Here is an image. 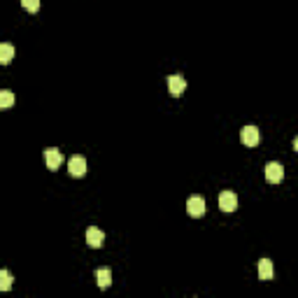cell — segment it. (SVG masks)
I'll list each match as a JSON object with an SVG mask.
<instances>
[{
    "instance_id": "cell-10",
    "label": "cell",
    "mask_w": 298,
    "mask_h": 298,
    "mask_svg": "<svg viewBox=\"0 0 298 298\" xmlns=\"http://www.w3.org/2000/svg\"><path fill=\"white\" fill-rule=\"evenodd\" d=\"M96 277H98V287L107 289L112 284V270H110V268H101V270L96 273Z\"/></svg>"
},
{
    "instance_id": "cell-1",
    "label": "cell",
    "mask_w": 298,
    "mask_h": 298,
    "mask_svg": "<svg viewBox=\"0 0 298 298\" xmlns=\"http://www.w3.org/2000/svg\"><path fill=\"white\" fill-rule=\"evenodd\" d=\"M266 180L270 184H280L284 180V168H282V163H277V161H270L266 166Z\"/></svg>"
},
{
    "instance_id": "cell-15",
    "label": "cell",
    "mask_w": 298,
    "mask_h": 298,
    "mask_svg": "<svg viewBox=\"0 0 298 298\" xmlns=\"http://www.w3.org/2000/svg\"><path fill=\"white\" fill-rule=\"evenodd\" d=\"M293 149H296V152H298V135L293 137Z\"/></svg>"
},
{
    "instance_id": "cell-7",
    "label": "cell",
    "mask_w": 298,
    "mask_h": 298,
    "mask_svg": "<svg viewBox=\"0 0 298 298\" xmlns=\"http://www.w3.org/2000/svg\"><path fill=\"white\" fill-rule=\"evenodd\" d=\"M45 161H47V168L49 170H58L63 163V154L58 149H45Z\"/></svg>"
},
{
    "instance_id": "cell-5",
    "label": "cell",
    "mask_w": 298,
    "mask_h": 298,
    "mask_svg": "<svg viewBox=\"0 0 298 298\" xmlns=\"http://www.w3.org/2000/svg\"><path fill=\"white\" fill-rule=\"evenodd\" d=\"M168 89H170V93L172 96H182L184 91H187V80H184L182 75H172V77H168Z\"/></svg>"
},
{
    "instance_id": "cell-2",
    "label": "cell",
    "mask_w": 298,
    "mask_h": 298,
    "mask_svg": "<svg viewBox=\"0 0 298 298\" xmlns=\"http://www.w3.org/2000/svg\"><path fill=\"white\" fill-rule=\"evenodd\" d=\"M240 140L247 147H256L259 142H261V131H259L256 126H245L243 131H240Z\"/></svg>"
},
{
    "instance_id": "cell-3",
    "label": "cell",
    "mask_w": 298,
    "mask_h": 298,
    "mask_svg": "<svg viewBox=\"0 0 298 298\" xmlns=\"http://www.w3.org/2000/svg\"><path fill=\"white\" fill-rule=\"evenodd\" d=\"M205 210H207V205H205V201H203L201 196H191L187 201V212L191 214V217H203Z\"/></svg>"
},
{
    "instance_id": "cell-11",
    "label": "cell",
    "mask_w": 298,
    "mask_h": 298,
    "mask_svg": "<svg viewBox=\"0 0 298 298\" xmlns=\"http://www.w3.org/2000/svg\"><path fill=\"white\" fill-rule=\"evenodd\" d=\"M12 56H14V47H12L10 42H3V45H0V63L7 66V63L12 61Z\"/></svg>"
},
{
    "instance_id": "cell-13",
    "label": "cell",
    "mask_w": 298,
    "mask_h": 298,
    "mask_svg": "<svg viewBox=\"0 0 298 298\" xmlns=\"http://www.w3.org/2000/svg\"><path fill=\"white\" fill-rule=\"evenodd\" d=\"M10 287H12V277H10V273H7V270H0V289H3V291H7Z\"/></svg>"
},
{
    "instance_id": "cell-8",
    "label": "cell",
    "mask_w": 298,
    "mask_h": 298,
    "mask_svg": "<svg viewBox=\"0 0 298 298\" xmlns=\"http://www.w3.org/2000/svg\"><path fill=\"white\" fill-rule=\"evenodd\" d=\"M103 240H105V235H103L101 228L91 226L89 231H86V245H89V247H93V249L103 247Z\"/></svg>"
},
{
    "instance_id": "cell-9",
    "label": "cell",
    "mask_w": 298,
    "mask_h": 298,
    "mask_svg": "<svg viewBox=\"0 0 298 298\" xmlns=\"http://www.w3.org/2000/svg\"><path fill=\"white\" fill-rule=\"evenodd\" d=\"M259 277H261L263 282H268V280L273 277V261H270V259H261V261H259Z\"/></svg>"
},
{
    "instance_id": "cell-12",
    "label": "cell",
    "mask_w": 298,
    "mask_h": 298,
    "mask_svg": "<svg viewBox=\"0 0 298 298\" xmlns=\"http://www.w3.org/2000/svg\"><path fill=\"white\" fill-rule=\"evenodd\" d=\"M12 103H14V93H12L10 89H3V91H0V107H10Z\"/></svg>"
},
{
    "instance_id": "cell-14",
    "label": "cell",
    "mask_w": 298,
    "mask_h": 298,
    "mask_svg": "<svg viewBox=\"0 0 298 298\" xmlns=\"http://www.w3.org/2000/svg\"><path fill=\"white\" fill-rule=\"evenodd\" d=\"M21 5H24V10H28V12H37L40 10V0H21Z\"/></svg>"
},
{
    "instance_id": "cell-6",
    "label": "cell",
    "mask_w": 298,
    "mask_h": 298,
    "mask_svg": "<svg viewBox=\"0 0 298 298\" xmlns=\"http://www.w3.org/2000/svg\"><path fill=\"white\" fill-rule=\"evenodd\" d=\"M68 170H70V175L72 177H82L86 172V158L84 156H72L70 161H68Z\"/></svg>"
},
{
    "instance_id": "cell-4",
    "label": "cell",
    "mask_w": 298,
    "mask_h": 298,
    "mask_svg": "<svg viewBox=\"0 0 298 298\" xmlns=\"http://www.w3.org/2000/svg\"><path fill=\"white\" fill-rule=\"evenodd\" d=\"M219 207H222V212H233L237 207V196L233 191H222L219 193Z\"/></svg>"
}]
</instances>
